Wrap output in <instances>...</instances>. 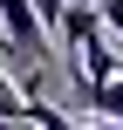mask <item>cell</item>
Wrapping results in <instances>:
<instances>
[{
  "label": "cell",
  "instance_id": "6da1fadb",
  "mask_svg": "<svg viewBox=\"0 0 123 130\" xmlns=\"http://www.w3.org/2000/svg\"><path fill=\"white\" fill-rule=\"evenodd\" d=\"M0 34H7V48H14V62L27 75L48 69V27H41L34 0H0Z\"/></svg>",
  "mask_w": 123,
  "mask_h": 130
},
{
  "label": "cell",
  "instance_id": "7a4b0ae2",
  "mask_svg": "<svg viewBox=\"0 0 123 130\" xmlns=\"http://www.w3.org/2000/svg\"><path fill=\"white\" fill-rule=\"evenodd\" d=\"M75 62H82V82H103V75H116V48H110V34H96V41H82L75 48Z\"/></svg>",
  "mask_w": 123,
  "mask_h": 130
},
{
  "label": "cell",
  "instance_id": "3957f363",
  "mask_svg": "<svg viewBox=\"0 0 123 130\" xmlns=\"http://www.w3.org/2000/svg\"><path fill=\"white\" fill-rule=\"evenodd\" d=\"M21 117H27L34 130H75L68 117H62V110H55V103H41V96H27V103H21Z\"/></svg>",
  "mask_w": 123,
  "mask_h": 130
},
{
  "label": "cell",
  "instance_id": "277c9868",
  "mask_svg": "<svg viewBox=\"0 0 123 130\" xmlns=\"http://www.w3.org/2000/svg\"><path fill=\"white\" fill-rule=\"evenodd\" d=\"M21 103H27V96H21V89H14V75L0 69V117H21Z\"/></svg>",
  "mask_w": 123,
  "mask_h": 130
},
{
  "label": "cell",
  "instance_id": "5b68a950",
  "mask_svg": "<svg viewBox=\"0 0 123 130\" xmlns=\"http://www.w3.org/2000/svg\"><path fill=\"white\" fill-rule=\"evenodd\" d=\"M96 14H103V27H110V41H123V0H96Z\"/></svg>",
  "mask_w": 123,
  "mask_h": 130
},
{
  "label": "cell",
  "instance_id": "8992f818",
  "mask_svg": "<svg viewBox=\"0 0 123 130\" xmlns=\"http://www.w3.org/2000/svg\"><path fill=\"white\" fill-rule=\"evenodd\" d=\"M82 130H123V117H96V123H82Z\"/></svg>",
  "mask_w": 123,
  "mask_h": 130
},
{
  "label": "cell",
  "instance_id": "52a82bcc",
  "mask_svg": "<svg viewBox=\"0 0 123 130\" xmlns=\"http://www.w3.org/2000/svg\"><path fill=\"white\" fill-rule=\"evenodd\" d=\"M0 130H27V117H0Z\"/></svg>",
  "mask_w": 123,
  "mask_h": 130
},
{
  "label": "cell",
  "instance_id": "ba28073f",
  "mask_svg": "<svg viewBox=\"0 0 123 130\" xmlns=\"http://www.w3.org/2000/svg\"><path fill=\"white\" fill-rule=\"evenodd\" d=\"M116 75H123V62H116Z\"/></svg>",
  "mask_w": 123,
  "mask_h": 130
}]
</instances>
